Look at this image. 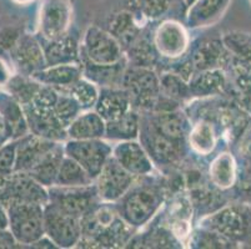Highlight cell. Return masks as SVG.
<instances>
[{"instance_id":"cell-12","label":"cell","mask_w":251,"mask_h":249,"mask_svg":"<svg viewBox=\"0 0 251 249\" xmlns=\"http://www.w3.org/2000/svg\"><path fill=\"white\" fill-rule=\"evenodd\" d=\"M94 183L101 202L116 203L135 183V176L127 172L111 155Z\"/></svg>"},{"instance_id":"cell-40","label":"cell","mask_w":251,"mask_h":249,"mask_svg":"<svg viewBox=\"0 0 251 249\" xmlns=\"http://www.w3.org/2000/svg\"><path fill=\"white\" fill-rule=\"evenodd\" d=\"M20 247L9 227L8 212L0 204V249Z\"/></svg>"},{"instance_id":"cell-5","label":"cell","mask_w":251,"mask_h":249,"mask_svg":"<svg viewBox=\"0 0 251 249\" xmlns=\"http://www.w3.org/2000/svg\"><path fill=\"white\" fill-rule=\"evenodd\" d=\"M200 227L214 230L239 244L250 236L251 211L245 205H226L215 213L205 217L200 222Z\"/></svg>"},{"instance_id":"cell-35","label":"cell","mask_w":251,"mask_h":249,"mask_svg":"<svg viewBox=\"0 0 251 249\" xmlns=\"http://www.w3.org/2000/svg\"><path fill=\"white\" fill-rule=\"evenodd\" d=\"M160 91L161 95L174 101H180L191 96L188 81L182 79L180 75L170 74V72L160 76Z\"/></svg>"},{"instance_id":"cell-1","label":"cell","mask_w":251,"mask_h":249,"mask_svg":"<svg viewBox=\"0 0 251 249\" xmlns=\"http://www.w3.org/2000/svg\"><path fill=\"white\" fill-rule=\"evenodd\" d=\"M80 225L81 239L77 247L88 248H122L133 239L135 229L108 202H100L81 217Z\"/></svg>"},{"instance_id":"cell-19","label":"cell","mask_w":251,"mask_h":249,"mask_svg":"<svg viewBox=\"0 0 251 249\" xmlns=\"http://www.w3.org/2000/svg\"><path fill=\"white\" fill-rule=\"evenodd\" d=\"M231 0H195L189 6L186 22L191 29L216 24L229 9Z\"/></svg>"},{"instance_id":"cell-26","label":"cell","mask_w":251,"mask_h":249,"mask_svg":"<svg viewBox=\"0 0 251 249\" xmlns=\"http://www.w3.org/2000/svg\"><path fill=\"white\" fill-rule=\"evenodd\" d=\"M44 47L45 59L48 66L59 65V64H72L79 61L80 49L77 46L75 39L64 35L55 40L47 41Z\"/></svg>"},{"instance_id":"cell-7","label":"cell","mask_w":251,"mask_h":249,"mask_svg":"<svg viewBox=\"0 0 251 249\" xmlns=\"http://www.w3.org/2000/svg\"><path fill=\"white\" fill-rule=\"evenodd\" d=\"M48 189L49 202L76 218L88 214L101 202L95 183L73 187L52 186Z\"/></svg>"},{"instance_id":"cell-28","label":"cell","mask_w":251,"mask_h":249,"mask_svg":"<svg viewBox=\"0 0 251 249\" xmlns=\"http://www.w3.org/2000/svg\"><path fill=\"white\" fill-rule=\"evenodd\" d=\"M105 137L113 141L134 140L139 136L140 115L131 109L122 117L105 122Z\"/></svg>"},{"instance_id":"cell-14","label":"cell","mask_w":251,"mask_h":249,"mask_svg":"<svg viewBox=\"0 0 251 249\" xmlns=\"http://www.w3.org/2000/svg\"><path fill=\"white\" fill-rule=\"evenodd\" d=\"M9 58L14 72L26 76H33L48 66L44 47L31 34H20L15 45L9 51Z\"/></svg>"},{"instance_id":"cell-39","label":"cell","mask_w":251,"mask_h":249,"mask_svg":"<svg viewBox=\"0 0 251 249\" xmlns=\"http://www.w3.org/2000/svg\"><path fill=\"white\" fill-rule=\"evenodd\" d=\"M17 141L11 140L0 148V189L6 183L8 178L14 173L17 158Z\"/></svg>"},{"instance_id":"cell-20","label":"cell","mask_w":251,"mask_h":249,"mask_svg":"<svg viewBox=\"0 0 251 249\" xmlns=\"http://www.w3.org/2000/svg\"><path fill=\"white\" fill-rule=\"evenodd\" d=\"M31 77L42 82L43 85L51 86L58 90H65L83 77V66L77 63L50 65L35 72Z\"/></svg>"},{"instance_id":"cell-2","label":"cell","mask_w":251,"mask_h":249,"mask_svg":"<svg viewBox=\"0 0 251 249\" xmlns=\"http://www.w3.org/2000/svg\"><path fill=\"white\" fill-rule=\"evenodd\" d=\"M163 200L161 187L151 183H134L116 202L115 207L125 222L134 228H140L151 222L160 209Z\"/></svg>"},{"instance_id":"cell-43","label":"cell","mask_w":251,"mask_h":249,"mask_svg":"<svg viewBox=\"0 0 251 249\" xmlns=\"http://www.w3.org/2000/svg\"><path fill=\"white\" fill-rule=\"evenodd\" d=\"M11 140H13V137H11L9 130L6 129L3 118L0 117V148L3 147L6 142H9V141H11Z\"/></svg>"},{"instance_id":"cell-27","label":"cell","mask_w":251,"mask_h":249,"mask_svg":"<svg viewBox=\"0 0 251 249\" xmlns=\"http://www.w3.org/2000/svg\"><path fill=\"white\" fill-rule=\"evenodd\" d=\"M191 95L206 97L221 93L226 86V77L223 70H204L194 75L189 81Z\"/></svg>"},{"instance_id":"cell-8","label":"cell","mask_w":251,"mask_h":249,"mask_svg":"<svg viewBox=\"0 0 251 249\" xmlns=\"http://www.w3.org/2000/svg\"><path fill=\"white\" fill-rule=\"evenodd\" d=\"M45 237L59 248L77 247L81 239L80 218L61 211L48 202L44 205Z\"/></svg>"},{"instance_id":"cell-3","label":"cell","mask_w":251,"mask_h":249,"mask_svg":"<svg viewBox=\"0 0 251 249\" xmlns=\"http://www.w3.org/2000/svg\"><path fill=\"white\" fill-rule=\"evenodd\" d=\"M5 209L9 217V227L20 247L34 246L44 238V204L15 203Z\"/></svg>"},{"instance_id":"cell-9","label":"cell","mask_w":251,"mask_h":249,"mask_svg":"<svg viewBox=\"0 0 251 249\" xmlns=\"http://www.w3.org/2000/svg\"><path fill=\"white\" fill-rule=\"evenodd\" d=\"M140 142L148 155L157 166H171L180 161L184 155L185 143L176 142L157 131L145 117L140 116Z\"/></svg>"},{"instance_id":"cell-21","label":"cell","mask_w":251,"mask_h":249,"mask_svg":"<svg viewBox=\"0 0 251 249\" xmlns=\"http://www.w3.org/2000/svg\"><path fill=\"white\" fill-rule=\"evenodd\" d=\"M193 203L189 198H175L170 205L168 217V227L180 244H189L191 238V217Z\"/></svg>"},{"instance_id":"cell-6","label":"cell","mask_w":251,"mask_h":249,"mask_svg":"<svg viewBox=\"0 0 251 249\" xmlns=\"http://www.w3.org/2000/svg\"><path fill=\"white\" fill-rule=\"evenodd\" d=\"M122 88L129 93L133 106L147 111H154L161 95L160 77L145 66L125 70Z\"/></svg>"},{"instance_id":"cell-33","label":"cell","mask_w":251,"mask_h":249,"mask_svg":"<svg viewBox=\"0 0 251 249\" xmlns=\"http://www.w3.org/2000/svg\"><path fill=\"white\" fill-rule=\"evenodd\" d=\"M60 91L69 93L73 99L79 104L83 111H88V110L95 107L100 92L94 82H91L90 80L85 79V77H80L69 88Z\"/></svg>"},{"instance_id":"cell-13","label":"cell","mask_w":251,"mask_h":249,"mask_svg":"<svg viewBox=\"0 0 251 249\" xmlns=\"http://www.w3.org/2000/svg\"><path fill=\"white\" fill-rule=\"evenodd\" d=\"M73 19L70 0H43L39 11V34L45 41L67 35Z\"/></svg>"},{"instance_id":"cell-29","label":"cell","mask_w":251,"mask_h":249,"mask_svg":"<svg viewBox=\"0 0 251 249\" xmlns=\"http://www.w3.org/2000/svg\"><path fill=\"white\" fill-rule=\"evenodd\" d=\"M189 145L191 150L198 155L211 154L216 146L215 126L209 120H199L190 129L188 136Z\"/></svg>"},{"instance_id":"cell-37","label":"cell","mask_w":251,"mask_h":249,"mask_svg":"<svg viewBox=\"0 0 251 249\" xmlns=\"http://www.w3.org/2000/svg\"><path fill=\"white\" fill-rule=\"evenodd\" d=\"M140 244V247H148V248H176L179 247L176 244L180 243L166 226V227L154 228L150 230L148 234L143 237Z\"/></svg>"},{"instance_id":"cell-25","label":"cell","mask_w":251,"mask_h":249,"mask_svg":"<svg viewBox=\"0 0 251 249\" xmlns=\"http://www.w3.org/2000/svg\"><path fill=\"white\" fill-rule=\"evenodd\" d=\"M105 121L97 111H81L68 127L72 140H93L105 137Z\"/></svg>"},{"instance_id":"cell-34","label":"cell","mask_w":251,"mask_h":249,"mask_svg":"<svg viewBox=\"0 0 251 249\" xmlns=\"http://www.w3.org/2000/svg\"><path fill=\"white\" fill-rule=\"evenodd\" d=\"M224 46L230 56L239 63V66L251 64V36L243 33H229L223 38Z\"/></svg>"},{"instance_id":"cell-17","label":"cell","mask_w":251,"mask_h":249,"mask_svg":"<svg viewBox=\"0 0 251 249\" xmlns=\"http://www.w3.org/2000/svg\"><path fill=\"white\" fill-rule=\"evenodd\" d=\"M56 141L47 140L30 134L20 137L17 141V158L14 172H26L38 163L50 148L56 145Z\"/></svg>"},{"instance_id":"cell-23","label":"cell","mask_w":251,"mask_h":249,"mask_svg":"<svg viewBox=\"0 0 251 249\" xmlns=\"http://www.w3.org/2000/svg\"><path fill=\"white\" fill-rule=\"evenodd\" d=\"M229 51L224 46L223 39L221 40H207L201 43L193 54L194 68L198 71H204V70H214V68H220L223 65L229 60Z\"/></svg>"},{"instance_id":"cell-24","label":"cell","mask_w":251,"mask_h":249,"mask_svg":"<svg viewBox=\"0 0 251 249\" xmlns=\"http://www.w3.org/2000/svg\"><path fill=\"white\" fill-rule=\"evenodd\" d=\"M64 157H65L64 145L58 142L39 159L38 163L28 173L39 183H42L47 188H50L55 184L56 176H58Z\"/></svg>"},{"instance_id":"cell-45","label":"cell","mask_w":251,"mask_h":249,"mask_svg":"<svg viewBox=\"0 0 251 249\" xmlns=\"http://www.w3.org/2000/svg\"><path fill=\"white\" fill-rule=\"evenodd\" d=\"M184 1H185V4H186V5H188V6H190L191 4H193L194 1H195V0H184Z\"/></svg>"},{"instance_id":"cell-44","label":"cell","mask_w":251,"mask_h":249,"mask_svg":"<svg viewBox=\"0 0 251 249\" xmlns=\"http://www.w3.org/2000/svg\"><path fill=\"white\" fill-rule=\"evenodd\" d=\"M15 4H19V5H28V4L33 3L34 0H13Z\"/></svg>"},{"instance_id":"cell-38","label":"cell","mask_w":251,"mask_h":249,"mask_svg":"<svg viewBox=\"0 0 251 249\" xmlns=\"http://www.w3.org/2000/svg\"><path fill=\"white\" fill-rule=\"evenodd\" d=\"M235 89L240 105L251 113V71L245 66H236L235 68Z\"/></svg>"},{"instance_id":"cell-41","label":"cell","mask_w":251,"mask_h":249,"mask_svg":"<svg viewBox=\"0 0 251 249\" xmlns=\"http://www.w3.org/2000/svg\"><path fill=\"white\" fill-rule=\"evenodd\" d=\"M170 0H140V11L147 18H157L166 11Z\"/></svg>"},{"instance_id":"cell-46","label":"cell","mask_w":251,"mask_h":249,"mask_svg":"<svg viewBox=\"0 0 251 249\" xmlns=\"http://www.w3.org/2000/svg\"><path fill=\"white\" fill-rule=\"evenodd\" d=\"M250 154H251V146H250ZM250 157H251V155H250Z\"/></svg>"},{"instance_id":"cell-42","label":"cell","mask_w":251,"mask_h":249,"mask_svg":"<svg viewBox=\"0 0 251 249\" xmlns=\"http://www.w3.org/2000/svg\"><path fill=\"white\" fill-rule=\"evenodd\" d=\"M13 74H14L13 68H10L4 59L0 58V90H3L5 88Z\"/></svg>"},{"instance_id":"cell-30","label":"cell","mask_w":251,"mask_h":249,"mask_svg":"<svg viewBox=\"0 0 251 249\" xmlns=\"http://www.w3.org/2000/svg\"><path fill=\"white\" fill-rule=\"evenodd\" d=\"M210 180L220 189L234 186L236 180V163L231 154L223 152L213 159L209 168Z\"/></svg>"},{"instance_id":"cell-16","label":"cell","mask_w":251,"mask_h":249,"mask_svg":"<svg viewBox=\"0 0 251 249\" xmlns=\"http://www.w3.org/2000/svg\"><path fill=\"white\" fill-rule=\"evenodd\" d=\"M113 157L135 177L150 176L154 172V162L147 150L134 140L120 141L113 147Z\"/></svg>"},{"instance_id":"cell-11","label":"cell","mask_w":251,"mask_h":249,"mask_svg":"<svg viewBox=\"0 0 251 249\" xmlns=\"http://www.w3.org/2000/svg\"><path fill=\"white\" fill-rule=\"evenodd\" d=\"M65 155L76 161L90 175L97 178L105 162L113 155V147L102 138L93 140H72L64 145Z\"/></svg>"},{"instance_id":"cell-4","label":"cell","mask_w":251,"mask_h":249,"mask_svg":"<svg viewBox=\"0 0 251 249\" xmlns=\"http://www.w3.org/2000/svg\"><path fill=\"white\" fill-rule=\"evenodd\" d=\"M83 64L109 66L125 61L120 41L108 31L98 26H89L80 47Z\"/></svg>"},{"instance_id":"cell-32","label":"cell","mask_w":251,"mask_h":249,"mask_svg":"<svg viewBox=\"0 0 251 249\" xmlns=\"http://www.w3.org/2000/svg\"><path fill=\"white\" fill-rule=\"evenodd\" d=\"M91 183H94V180L90 177V175L76 161L65 155L59 168L54 186L73 187L86 186Z\"/></svg>"},{"instance_id":"cell-10","label":"cell","mask_w":251,"mask_h":249,"mask_svg":"<svg viewBox=\"0 0 251 249\" xmlns=\"http://www.w3.org/2000/svg\"><path fill=\"white\" fill-rule=\"evenodd\" d=\"M48 202L49 189L26 172H14L0 189V204L4 208L15 203H40L45 205Z\"/></svg>"},{"instance_id":"cell-36","label":"cell","mask_w":251,"mask_h":249,"mask_svg":"<svg viewBox=\"0 0 251 249\" xmlns=\"http://www.w3.org/2000/svg\"><path fill=\"white\" fill-rule=\"evenodd\" d=\"M189 244L194 248H234L236 243L214 230L199 227L191 234Z\"/></svg>"},{"instance_id":"cell-47","label":"cell","mask_w":251,"mask_h":249,"mask_svg":"<svg viewBox=\"0 0 251 249\" xmlns=\"http://www.w3.org/2000/svg\"><path fill=\"white\" fill-rule=\"evenodd\" d=\"M250 3H251V0H250Z\"/></svg>"},{"instance_id":"cell-31","label":"cell","mask_w":251,"mask_h":249,"mask_svg":"<svg viewBox=\"0 0 251 249\" xmlns=\"http://www.w3.org/2000/svg\"><path fill=\"white\" fill-rule=\"evenodd\" d=\"M42 86V82H39L34 77L14 72L3 90L8 91L19 104L25 106L33 101Z\"/></svg>"},{"instance_id":"cell-15","label":"cell","mask_w":251,"mask_h":249,"mask_svg":"<svg viewBox=\"0 0 251 249\" xmlns=\"http://www.w3.org/2000/svg\"><path fill=\"white\" fill-rule=\"evenodd\" d=\"M154 46L164 58H180L188 50V31L177 22L166 20L161 23L155 30Z\"/></svg>"},{"instance_id":"cell-18","label":"cell","mask_w":251,"mask_h":249,"mask_svg":"<svg viewBox=\"0 0 251 249\" xmlns=\"http://www.w3.org/2000/svg\"><path fill=\"white\" fill-rule=\"evenodd\" d=\"M133 109V102L126 90L122 88H101L95 111L105 122L116 120Z\"/></svg>"},{"instance_id":"cell-22","label":"cell","mask_w":251,"mask_h":249,"mask_svg":"<svg viewBox=\"0 0 251 249\" xmlns=\"http://www.w3.org/2000/svg\"><path fill=\"white\" fill-rule=\"evenodd\" d=\"M0 117L3 118L13 140L29 134L24 107L5 90H0Z\"/></svg>"}]
</instances>
